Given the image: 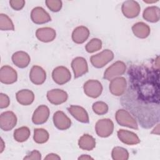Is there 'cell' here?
<instances>
[{
  "mask_svg": "<svg viewBox=\"0 0 160 160\" xmlns=\"http://www.w3.org/2000/svg\"><path fill=\"white\" fill-rule=\"evenodd\" d=\"M158 0H156V1H155V0H154V1H144V2H146V3H148V4L154 3V2H158Z\"/></svg>",
  "mask_w": 160,
  "mask_h": 160,
  "instance_id": "obj_40",
  "label": "cell"
},
{
  "mask_svg": "<svg viewBox=\"0 0 160 160\" xmlns=\"http://www.w3.org/2000/svg\"><path fill=\"white\" fill-rule=\"evenodd\" d=\"M83 89L84 93L88 96L92 98H97L102 93V86L98 80L89 79L84 84Z\"/></svg>",
  "mask_w": 160,
  "mask_h": 160,
  "instance_id": "obj_5",
  "label": "cell"
},
{
  "mask_svg": "<svg viewBox=\"0 0 160 160\" xmlns=\"http://www.w3.org/2000/svg\"><path fill=\"white\" fill-rule=\"evenodd\" d=\"M142 16L148 22H156L160 18V9L155 6L148 7L144 9Z\"/></svg>",
  "mask_w": 160,
  "mask_h": 160,
  "instance_id": "obj_24",
  "label": "cell"
},
{
  "mask_svg": "<svg viewBox=\"0 0 160 160\" xmlns=\"http://www.w3.org/2000/svg\"><path fill=\"white\" fill-rule=\"evenodd\" d=\"M9 4L11 7L16 10L19 11L22 9L25 5V1L24 0H11L9 1Z\"/></svg>",
  "mask_w": 160,
  "mask_h": 160,
  "instance_id": "obj_33",
  "label": "cell"
},
{
  "mask_svg": "<svg viewBox=\"0 0 160 160\" xmlns=\"http://www.w3.org/2000/svg\"><path fill=\"white\" fill-rule=\"evenodd\" d=\"M17 72L11 66L5 65L0 70V81L5 84H13L17 81Z\"/></svg>",
  "mask_w": 160,
  "mask_h": 160,
  "instance_id": "obj_10",
  "label": "cell"
},
{
  "mask_svg": "<svg viewBox=\"0 0 160 160\" xmlns=\"http://www.w3.org/2000/svg\"><path fill=\"white\" fill-rule=\"evenodd\" d=\"M12 61L13 63L19 68H24L27 67L31 61L29 55L24 51H17L12 56Z\"/></svg>",
  "mask_w": 160,
  "mask_h": 160,
  "instance_id": "obj_21",
  "label": "cell"
},
{
  "mask_svg": "<svg viewBox=\"0 0 160 160\" xmlns=\"http://www.w3.org/2000/svg\"><path fill=\"white\" fill-rule=\"evenodd\" d=\"M111 156L114 160H127L129 158V152L125 148L117 146L112 149Z\"/></svg>",
  "mask_w": 160,
  "mask_h": 160,
  "instance_id": "obj_28",
  "label": "cell"
},
{
  "mask_svg": "<svg viewBox=\"0 0 160 160\" xmlns=\"http://www.w3.org/2000/svg\"><path fill=\"white\" fill-rule=\"evenodd\" d=\"M126 88L127 82L123 77H118L111 80L109 86L111 93L116 96H122L125 92Z\"/></svg>",
  "mask_w": 160,
  "mask_h": 160,
  "instance_id": "obj_9",
  "label": "cell"
},
{
  "mask_svg": "<svg viewBox=\"0 0 160 160\" xmlns=\"http://www.w3.org/2000/svg\"><path fill=\"white\" fill-rule=\"evenodd\" d=\"M4 147H5V144L3 141V139L2 138H1V147H0V152H2V151H4Z\"/></svg>",
  "mask_w": 160,
  "mask_h": 160,
  "instance_id": "obj_39",
  "label": "cell"
},
{
  "mask_svg": "<svg viewBox=\"0 0 160 160\" xmlns=\"http://www.w3.org/2000/svg\"><path fill=\"white\" fill-rule=\"evenodd\" d=\"M114 58V53L110 49H104L101 52L91 56L90 61L96 68H101L111 61Z\"/></svg>",
  "mask_w": 160,
  "mask_h": 160,
  "instance_id": "obj_2",
  "label": "cell"
},
{
  "mask_svg": "<svg viewBox=\"0 0 160 160\" xmlns=\"http://www.w3.org/2000/svg\"><path fill=\"white\" fill-rule=\"evenodd\" d=\"M29 78L33 84L41 85L46 81V72L41 67L36 65L32 66L30 71Z\"/></svg>",
  "mask_w": 160,
  "mask_h": 160,
  "instance_id": "obj_16",
  "label": "cell"
},
{
  "mask_svg": "<svg viewBox=\"0 0 160 160\" xmlns=\"http://www.w3.org/2000/svg\"><path fill=\"white\" fill-rule=\"evenodd\" d=\"M152 134H157L159 135V124H157V126L154 128V129L151 132Z\"/></svg>",
  "mask_w": 160,
  "mask_h": 160,
  "instance_id": "obj_37",
  "label": "cell"
},
{
  "mask_svg": "<svg viewBox=\"0 0 160 160\" xmlns=\"http://www.w3.org/2000/svg\"><path fill=\"white\" fill-rule=\"evenodd\" d=\"M50 111L48 106L40 105L33 112L32 121L35 124H42L47 121L49 117Z\"/></svg>",
  "mask_w": 160,
  "mask_h": 160,
  "instance_id": "obj_15",
  "label": "cell"
},
{
  "mask_svg": "<svg viewBox=\"0 0 160 160\" xmlns=\"http://www.w3.org/2000/svg\"><path fill=\"white\" fill-rule=\"evenodd\" d=\"M96 134L101 138H107L111 135L114 130V123L110 119H101L95 125Z\"/></svg>",
  "mask_w": 160,
  "mask_h": 160,
  "instance_id": "obj_4",
  "label": "cell"
},
{
  "mask_svg": "<svg viewBox=\"0 0 160 160\" xmlns=\"http://www.w3.org/2000/svg\"><path fill=\"white\" fill-rule=\"evenodd\" d=\"M116 120L117 122L122 126L134 129H138V125L135 118L126 109H121L116 112Z\"/></svg>",
  "mask_w": 160,
  "mask_h": 160,
  "instance_id": "obj_1",
  "label": "cell"
},
{
  "mask_svg": "<svg viewBox=\"0 0 160 160\" xmlns=\"http://www.w3.org/2000/svg\"><path fill=\"white\" fill-rule=\"evenodd\" d=\"M52 78L56 84L62 85L70 81L71 74L66 67L60 66L54 69L52 72Z\"/></svg>",
  "mask_w": 160,
  "mask_h": 160,
  "instance_id": "obj_6",
  "label": "cell"
},
{
  "mask_svg": "<svg viewBox=\"0 0 160 160\" xmlns=\"http://www.w3.org/2000/svg\"><path fill=\"white\" fill-rule=\"evenodd\" d=\"M69 112L78 121L82 123H88L89 118L87 111L81 106L71 105L68 108Z\"/></svg>",
  "mask_w": 160,
  "mask_h": 160,
  "instance_id": "obj_18",
  "label": "cell"
},
{
  "mask_svg": "<svg viewBox=\"0 0 160 160\" xmlns=\"http://www.w3.org/2000/svg\"><path fill=\"white\" fill-rule=\"evenodd\" d=\"M132 31L135 36L141 39L146 38L151 32L149 26L143 22L135 23L132 26Z\"/></svg>",
  "mask_w": 160,
  "mask_h": 160,
  "instance_id": "obj_23",
  "label": "cell"
},
{
  "mask_svg": "<svg viewBox=\"0 0 160 160\" xmlns=\"http://www.w3.org/2000/svg\"><path fill=\"white\" fill-rule=\"evenodd\" d=\"M31 18L33 22L38 24L47 23L51 20V18L41 7H36L32 9L31 12Z\"/></svg>",
  "mask_w": 160,
  "mask_h": 160,
  "instance_id": "obj_13",
  "label": "cell"
},
{
  "mask_svg": "<svg viewBox=\"0 0 160 160\" xmlns=\"http://www.w3.org/2000/svg\"><path fill=\"white\" fill-rule=\"evenodd\" d=\"M0 29L1 31H13L14 26L11 19L5 14H0Z\"/></svg>",
  "mask_w": 160,
  "mask_h": 160,
  "instance_id": "obj_29",
  "label": "cell"
},
{
  "mask_svg": "<svg viewBox=\"0 0 160 160\" xmlns=\"http://www.w3.org/2000/svg\"><path fill=\"white\" fill-rule=\"evenodd\" d=\"M71 68L75 78L82 76L88 71L87 61L82 57L75 58L71 62Z\"/></svg>",
  "mask_w": 160,
  "mask_h": 160,
  "instance_id": "obj_11",
  "label": "cell"
},
{
  "mask_svg": "<svg viewBox=\"0 0 160 160\" xmlns=\"http://www.w3.org/2000/svg\"><path fill=\"white\" fill-rule=\"evenodd\" d=\"M41 159V154L40 152L38 150H33L29 154L24 158V159H28V160H39Z\"/></svg>",
  "mask_w": 160,
  "mask_h": 160,
  "instance_id": "obj_35",
  "label": "cell"
},
{
  "mask_svg": "<svg viewBox=\"0 0 160 160\" xmlns=\"http://www.w3.org/2000/svg\"><path fill=\"white\" fill-rule=\"evenodd\" d=\"M47 7L52 12H58L62 8V3L60 0H46Z\"/></svg>",
  "mask_w": 160,
  "mask_h": 160,
  "instance_id": "obj_32",
  "label": "cell"
},
{
  "mask_svg": "<svg viewBox=\"0 0 160 160\" xmlns=\"http://www.w3.org/2000/svg\"><path fill=\"white\" fill-rule=\"evenodd\" d=\"M78 145L83 150L91 151L96 147V140L91 135L85 134L79 138Z\"/></svg>",
  "mask_w": 160,
  "mask_h": 160,
  "instance_id": "obj_25",
  "label": "cell"
},
{
  "mask_svg": "<svg viewBox=\"0 0 160 160\" xmlns=\"http://www.w3.org/2000/svg\"><path fill=\"white\" fill-rule=\"evenodd\" d=\"M16 98L17 101L20 104L28 106L33 102L34 100V94L33 92L29 89H22L16 93Z\"/></svg>",
  "mask_w": 160,
  "mask_h": 160,
  "instance_id": "obj_22",
  "label": "cell"
},
{
  "mask_svg": "<svg viewBox=\"0 0 160 160\" xmlns=\"http://www.w3.org/2000/svg\"><path fill=\"white\" fill-rule=\"evenodd\" d=\"M126 70V64L121 61H118L108 67L104 72V78L111 81L116 78L122 76Z\"/></svg>",
  "mask_w": 160,
  "mask_h": 160,
  "instance_id": "obj_3",
  "label": "cell"
},
{
  "mask_svg": "<svg viewBox=\"0 0 160 160\" xmlns=\"http://www.w3.org/2000/svg\"><path fill=\"white\" fill-rule=\"evenodd\" d=\"M10 104V100L8 95L4 93L0 94V108H6Z\"/></svg>",
  "mask_w": 160,
  "mask_h": 160,
  "instance_id": "obj_34",
  "label": "cell"
},
{
  "mask_svg": "<svg viewBox=\"0 0 160 160\" xmlns=\"http://www.w3.org/2000/svg\"><path fill=\"white\" fill-rule=\"evenodd\" d=\"M30 129L26 126H22L16 129L14 131V139L19 142L26 141L30 136Z\"/></svg>",
  "mask_w": 160,
  "mask_h": 160,
  "instance_id": "obj_26",
  "label": "cell"
},
{
  "mask_svg": "<svg viewBox=\"0 0 160 160\" xmlns=\"http://www.w3.org/2000/svg\"><path fill=\"white\" fill-rule=\"evenodd\" d=\"M102 48V41L98 38H92L87 43L85 46L86 50L88 52L92 53L100 50Z\"/></svg>",
  "mask_w": 160,
  "mask_h": 160,
  "instance_id": "obj_30",
  "label": "cell"
},
{
  "mask_svg": "<svg viewBox=\"0 0 160 160\" xmlns=\"http://www.w3.org/2000/svg\"><path fill=\"white\" fill-rule=\"evenodd\" d=\"M89 30L84 26L76 28L72 33V39L76 44H82L89 36Z\"/></svg>",
  "mask_w": 160,
  "mask_h": 160,
  "instance_id": "obj_20",
  "label": "cell"
},
{
  "mask_svg": "<svg viewBox=\"0 0 160 160\" xmlns=\"http://www.w3.org/2000/svg\"><path fill=\"white\" fill-rule=\"evenodd\" d=\"M49 138L48 132L43 128H36L34 131L33 138L34 141L38 144H43L48 141Z\"/></svg>",
  "mask_w": 160,
  "mask_h": 160,
  "instance_id": "obj_27",
  "label": "cell"
},
{
  "mask_svg": "<svg viewBox=\"0 0 160 160\" xmlns=\"http://www.w3.org/2000/svg\"><path fill=\"white\" fill-rule=\"evenodd\" d=\"M93 111L98 115H103L108 112V106L102 101H97L93 103L92 106Z\"/></svg>",
  "mask_w": 160,
  "mask_h": 160,
  "instance_id": "obj_31",
  "label": "cell"
},
{
  "mask_svg": "<svg viewBox=\"0 0 160 160\" xmlns=\"http://www.w3.org/2000/svg\"><path fill=\"white\" fill-rule=\"evenodd\" d=\"M68 98L67 92L60 89H53L47 92L48 100L54 105H59L65 102Z\"/></svg>",
  "mask_w": 160,
  "mask_h": 160,
  "instance_id": "obj_12",
  "label": "cell"
},
{
  "mask_svg": "<svg viewBox=\"0 0 160 160\" xmlns=\"http://www.w3.org/2000/svg\"><path fill=\"white\" fill-rule=\"evenodd\" d=\"M121 10L125 17L128 18H134L137 17L140 13L141 7L138 2L129 0L122 3Z\"/></svg>",
  "mask_w": 160,
  "mask_h": 160,
  "instance_id": "obj_8",
  "label": "cell"
},
{
  "mask_svg": "<svg viewBox=\"0 0 160 160\" xmlns=\"http://www.w3.org/2000/svg\"><path fill=\"white\" fill-rule=\"evenodd\" d=\"M52 119L54 126L59 130H66L71 126V119L61 111H56L53 115Z\"/></svg>",
  "mask_w": 160,
  "mask_h": 160,
  "instance_id": "obj_14",
  "label": "cell"
},
{
  "mask_svg": "<svg viewBox=\"0 0 160 160\" xmlns=\"http://www.w3.org/2000/svg\"><path fill=\"white\" fill-rule=\"evenodd\" d=\"M117 134L119 140L126 144L134 145L140 142L139 137L133 132L124 129H119Z\"/></svg>",
  "mask_w": 160,
  "mask_h": 160,
  "instance_id": "obj_17",
  "label": "cell"
},
{
  "mask_svg": "<svg viewBox=\"0 0 160 160\" xmlns=\"http://www.w3.org/2000/svg\"><path fill=\"white\" fill-rule=\"evenodd\" d=\"M78 159H93V158L92 157H91L90 156L88 155V154H82L81 156H79L78 158Z\"/></svg>",
  "mask_w": 160,
  "mask_h": 160,
  "instance_id": "obj_38",
  "label": "cell"
},
{
  "mask_svg": "<svg viewBox=\"0 0 160 160\" xmlns=\"http://www.w3.org/2000/svg\"><path fill=\"white\" fill-rule=\"evenodd\" d=\"M44 159L48 160H56V159H61V158L55 153H50L48 154L45 158Z\"/></svg>",
  "mask_w": 160,
  "mask_h": 160,
  "instance_id": "obj_36",
  "label": "cell"
},
{
  "mask_svg": "<svg viewBox=\"0 0 160 160\" xmlns=\"http://www.w3.org/2000/svg\"><path fill=\"white\" fill-rule=\"evenodd\" d=\"M17 123L16 114L10 111L2 112L0 116V127L4 131H9L12 129Z\"/></svg>",
  "mask_w": 160,
  "mask_h": 160,
  "instance_id": "obj_7",
  "label": "cell"
},
{
  "mask_svg": "<svg viewBox=\"0 0 160 160\" xmlns=\"http://www.w3.org/2000/svg\"><path fill=\"white\" fill-rule=\"evenodd\" d=\"M36 38L41 42H49L52 41L56 36V31L49 27L41 28L36 30Z\"/></svg>",
  "mask_w": 160,
  "mask_h": 160,
  "instance_id": "obj_19",
  "label": "cell"
}]
</instances>
